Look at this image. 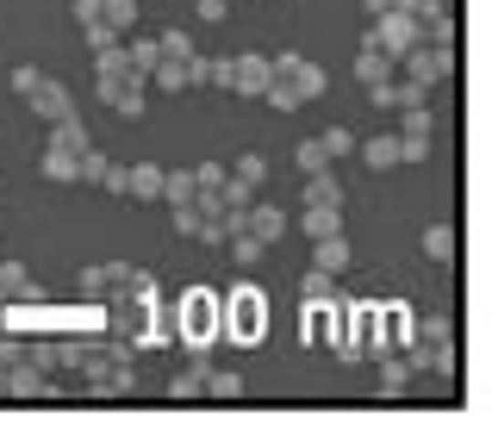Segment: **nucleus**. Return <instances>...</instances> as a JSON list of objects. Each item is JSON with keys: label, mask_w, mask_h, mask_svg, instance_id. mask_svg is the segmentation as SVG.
<instances>
[{"label": "nucleus", "mask_w": 492, "mask_h": 436, "mask_svg": "<svg viewBox=\"0 0 492 436\" xmlns=\"http://www.w3.org/2000/svg\"><path fill=\"white\" fill-rule=\"evenodd\" d=\"M262 330H268V293L262 287H231L218 299V337H231V343H262Z\"/></svg>", "instance_id": "obj_1"}, {"label": "nucleus", "mask_w": 492, "mask_h": 436, "mask_svg": "<svg viewBox=\"0 0 492 436\" xmlns=\"http://www.w3.org/2000/svg\"><path fill=\"white\" fill-rule=\"evenodd\" d=\"M81 293L88 299H100V293H131L143 306H156V275H143V268H125V262H94V268H81Z\"/></svg>", "instance_id": "obj_2"}, {"label": "nucleus", "mask_w": 492, "mask_h": 436, "mask_svg": "<svg viewBox=\"0 0 492 436\" xmlns=\"http://www.w3.org/2000/svg\"><path fill=\"white\" fill-rule=\"evenodd\" d=\"M175 330H181V343H187V349H212V343H218V293H212V287L181 293Z\"/></svg>", "instance_id": "obj_3"}, {"label": "nucleus", "mask_w": 492, "mask_h": 436, "mask_svg": "<svg viewBox=\"0 0 492 436\" xmlns=\"http://www.w3.org/2000/svg\"><path fill=\"white\" fill-rule=\"evenodd\" d=\"M268 81H287L299 100H318V94L330 88V75L318 69L312 57H299V50H275V57H268Z\"/></svg>", "instance_id": "obj_4"}, {"label": "nucleus", "mask_w": 492, "mask_h": 436, "mask_svg": "<svg viewBox=\"0 0 492 436\" xmlns=\"http://www.w3.org/2000/svg\"><path fill=\"white\" fill-rule=\"evenodd\" d=\"M399 69H405V81H418V88H436V81H449V69H455V50H436V44H412L405 57H399Z\"/></svg>", "instance_id": "obj_5"}, {"label": "nucleus", "mask_w": 492, "mask_h": 436, "mask_svg": "<svg viewBox=\"0 0 492 436\" xmlns=\"http://www.w3.org/2000/svg\"><path fill=\"white\" fill-rule=\"evenodd\" d=\"M100 100L119 119H138L150 100H143V75H131V69H119V75H100Z\"/></svg>", "instance_id": "obj_6"}, {"label": "nucleus", "mask_w": 492, "mask_h": 436, "mask_svg": "<svg viewBox=\"0 0 492 436\" xmlns=\"http://www.w3.org/2000/svg\"><path fill=\"white\" fill-rule=\"evenodd\" d=\"M6 400L50 405V400H63V393H57V387H50V374H37L32 362H13V368H6Z\"/></svg>", "instance_id": "obj_7"}, {"label": "nucleus", "mask_w": 492, "mask_h": 436, "mask_svg": "<svg viewBox=\"0 0 492 436\" xmlns=\"http://www.w3.org/2000/svg\"><path fill=\"white\" fill-rule=\"evenodd\" d=\"M368 37H374V44H381V50H387L393 63H399V57H405V50H412V44H418V26H412V19H405V13H381V19H374V26H368Z\"/></svg>", "instance_id": "obj_8"}, {"label": "nucleus", "mask_w": 492, "mask_h": 436, "mask_svg": "<svg viewBox=\"0 0 492 436\" xmlns=\"http://www.w3.org/2000/svg\"><path fill=\"white\" fill-rule=\"evenodd\" d=\"M225 88H231V94H249V100H262V88H268V57H262V50H249V57H231V75H225Z\"/></svg>", "instance_id": "obj_9"}, {"label": "nucleus", "mask_w": 492, "mask_h": 436, "mask_svg": "<svg viewBox=\"0 0 492 436\" xmlns=\"http://www.w3.org/2000/svg\"><path fill=\"white\" fill-rule=\"evenodd\" d=\"M237 224H244L262 250H275V244H281V231H287V213H281V206H268V200H249V213L237 218Z\"/></svg>", "instance_id": "obj_10"}, {"label": "nucleus", "mask_w": 492, "mask_h": 436, "mask_svg": "<svg viewBox=\"0 0 492 436\" xmlns=\"http://www.w3.org/2000/svg\"><path fill=\"white\" fill-rule=\"evenodd\" d=\"M355 81H361V88H374V81H393V57L387 50H381V44H374V37H361V44H355Z\"/></svg>", "instance_id": "obj_11"}, {"label": "nucleus", "mask_w": 492, "mask_h": 436, "mask_svg": "<svg viewBox=\"0 0 492 436\" xmlns=\"http://www.w3.org/2000/svg\"><path fill=\"white\" fill-rule=\"evenodd\" d=\"M32 112H37V119H50V125H57V119H69V112H75V94L63 88V81H50V75H44V81L32 88Z\"/></svg>", "instance_id": "obj_12"}, {"label": "nucleus", "mask_w": 492, "mask_h": 436, "mask_svg": "<svg viewBox=\"0 0 492 436\" xmlns=\"http://www.w3.org/2000/svg\"><path fill=\"white\" fill-rule=\"evenodd\" d=\"M206 368H212V356H206V349H194V362H187V374H175V380H169V400H175V405H194V400H206Z\"/></svg>", "instance_id": "obj_13"}, {"label": "nucleus", "mask_w": 492, "mask_h": 436, "mask_svg": "<svg viewBox=\"0 0 492 436\" xmlns=\"http://www.w3.org/2000/svg\"><path fill=\"white\" fill-rule=\"evenodd\" d=\"M131 387H138V374H131V368H100V374H88V393H94V405L131 400Z\"/></svg>", "instance_id": "obj_14"}, {"label": "nucleus", "mask_w": 492, "mask_h": 436, "mask_svg": "<svg viewBox=\"0 0 492 436\" xmlns=\"http://www.w3.org/2000/svg\"><path fill=\"white\" fill-rule=\"evenodd\" d=\"M350 325H355V343H361V356H387V349H393L387 318H381V312H368V306H361V312H350Z\"/></svg>", "instance_id": "obj_15"}, {"label": "nucleus", "mask_w": 492, "mask_h": 436, "mask_svg": "<svg viewBox=\"0 0 492 436\" xmlns=\"http://www.w3.org/2000/svg\"><path fill=\"white\" fill-rule=\"evenodd\" d=\"M119 200H162V169L156 162H138L119 175Z\"/></svg>", "instance_id": "obj_16"}, {"label": "nucleus", "mask_w": 492, "mask_h": 436, "mask_svg": "<svg viewBox=\"0 0 492 436\" xmlns=\"http://www.w3.org/2000/svg\"><path fill=\"white\" fill-rule=\"evenodd\" d=\"M350 237L343 231H330V237H312V268H324V275H343L350 268Z\"/></svg>", "instance_id": "obj_17"}, {"label": "nucleus", "mask_w": 492, "mask_h": 436, "mask_svg": "<svg viewBox=\"0 0 492 436\" xmlns=\"http://www.w3.org/2000/svg\"><path fill=\"white\" fill-rule=\"evenodd\" d=\"M0 293H6V299H26V306L44 299V287L26 275V262H0Z\"/></svg>", "instance_id": "obj_18"}, {"label": "nucleus", "mask_w": 492, "mask_h": 436, "mask_svg": "<svg viewBox=\"0 0 492 436\" xmlns=\"http://www.w3.org/2000/svg\"><path fill=\"white\" fill-rule=\"evenodd\" d=\"M225 75H231L225 57H206V50L187 57V88H225Z\"/></svg>", "instance_id": "obj_19"}, {"label": "nucleus", "mask_w": 492, "mask_h": 436, "mask_svg": "<svg viewBox=\"0 0 492 436\" xmlns=\"http://www.w3.org/2000/svg\"><path fill=\"white\" fill-rule=\"evenodd\" d=\"M88 144H94V138H88L81 112H69V119H57V125H50V150H69V156H81Z\"/></svg>", "instance_id": "obj_20"}, {"label": "nucleus", "mask_w": 492, "mask_h": 436, "mask_svg": "<svg viewBox=\"0 0 492 436\" xmlns=\"http://www.w3.org/2000/svg\"><path fill=\"white\" fill-rule=\"evenodd\" d=\"M374 362H381V393H387V400H399V393H405V387H412V362H405V356H374Z\"/></svg>", "instance_id": "obj_21"}, {"label": "nucleus", "mask_w": 492, "mask_h": 436, "mask_svg": "<svg viewBox=\"0 0 492 436\" xmlns=\"http://www.w3.org/2000/svg\"><path fill=\"white\" fill-rule=\"evenodd\" d=\"M299 224H306V237H330V231H343V206H299Z\"/></svg>", "instance_id": "obj_22"}, {"label": "nucleus", "mask_w": 492, "mask_h": 436, "mask_svg": "<svg viewBox=\"0 0 492 436\" xmlns=\"http://www.w3.org/2000/svg\"><path fill=\"white\" fill-rule=\"evenodd\" d=\"M162 57H156V37H125V69L131 75H143L150 81V69H156Z\"/></svg>", "instance_id": "obj_23"}, {"label": "nucleus", "mask_w": 492, "mask_h": 436, "mask_svg": "<svg viewBox=\"0 0 492 436\" xmlns=\"http://www.w3.org/2000/svg\"><path fill=\"white\" fill-rule=\"evenodd\" d=\"M306 206H343V187H337V175H330V169L306 175Z\"/></svg>", "instance_id": "obj_24"}, {"label": "nucleus", "mask_w": 492, "mask_h": 436, "mask_svg": "<svg viewBox=\"0 0 492 436\" xmlns=\"http://www.w3.org/2000/svg\"><path fill=\"white\" fill-rule=\"evenodd\" d=\"M324 330H330L337 362H361V343H355V325H350V318H324Z\"/></svg>", "instance_id": "obj_25"}, {"label": "nucleus", "mask_w": 492, "mask_h": 436, "mask_svg": "<svg viewBox=\"0 0 492 436\" xmlns=\"http://www.w3.org/2000/svg\"><path fill=\"white\" fill-rule=\"evenodd\" d=\"M194 193H200V182H194V169H175V175L162 169V200H169V206H187Z\"/></svg>", "instance_id": "obj_26"}, {"label": "nucleus", "mask_w": 492, "mask_h": 436, "mask_svg": "<svg viewBox=\"0 0 492 436\" xmlns=\"http://www.w3.org/2000/svg\"><path fill=\"white\" fill-rule=\"evenodd\" d=\"M206 400H244V380L231 374V368H206Z\"/></svg>", "instance_id": "obj_27"}, {"label": "nucleus", "mask_w": 492, "mask_h": 436, "mask_svg": "<svg viewBox=\"0 0 492 436\" xmlns=\"http://www.w3.org/2000/svg\"><path fill=\"white\" fill-rule=\"evenodd\" d=\"M156 57H162V63H187V57H194V37L175 32V26H169V32H156Z\"/></svg>", "instance_id": "obj_28"}, {"label": "nucleus", "mask_w": 492, "mask_h": 436, "mask_svg": "<svg viewBox=\"0 0 492 436\" xmlns=\"http://www.w3.org/2000/svg\"><path fill=\"white\" fill-rule=\"evenodd\" d=\"M225 244H231V262H237V268H256V262H262V244H256V237H249L244 224H237V231H231V237H225Z\"/></svg>", "instance_id": "obj_29"}, {"label": "nucleus", "mask_w": 492, "mask_h": 436, "mask_svg": "<svg viewBox=\"0 0 492 436\" xmlns=\"http://www.w3.org/2000/svg\"><path fill=\"white\" fill-rule=\"evenodd\" d=\"M361 162H368V169H393V162H399V138H368V144H361Z\"/></svg>", "instance_id": "obj_30"}, {"label": "nucleus", "mask_w": 492, "mask_h": 436, "mask_svg": "<svg viewBox=\"0 0 492 436\" xmlns=\"http://www.w3.org/2000/svg\"><path fill=\"white\" fill-rule=\"evenodd\" d=\"M424 255H430V262H449V255H455V231H449V224H430V231H424Z\"/></svg>", "instance_id": "obj_31"}, {"label": "nucleus", "mask_w": 492, "mask_h": 436, "mask_svg": "<svg viewBox=\"0 0 492 436\" xmlns=\"http://www.w3.org/2000/svg\"><path fill=\"white\" fill-rule=\"evenodd\" d=\"M106 169H112V162H106V156H100L94 144L75 156V182H94V187H100V182H106Z\"/></svg>", "instance_id": "obj_32"}, {"label": "nucleus", "mask_w": 492, "mask_h": 436, "mask_svg": "<svg viewBox=\"0 0 492 436\" xmlns=\"http://www.w3.org/2000/svg\"><path fill=\"white\" fill-rule=\"evenodd\" d=\"M430 125H436L430 100H412V107H405V131H399V138H430Z\"/></svg>", "instance_id": "obj_33"}, {"label": "nucleus", "mask_w": 492, "mask_h": 436, "mask_svg": "<svg viewBox=\"0 0 492 436\" xmlns=\"http://www.w3.org/2000/svg\"><path fill=\"white\" fill-rule=\"evenodd\" d=\"M150 81H156L162 94H187V63H156V69H150Z\"/></svg>", "instance_id": "obj_34"}, {"label": "nucleus", "mask_w": 492, "mask_h": 436, "mask_svg": "<svg viewBox=\"0 0 492 436\" xmlns=\"http://www.w3.org/2000/svg\"><path fill=\"white\" fill-rule=\"evenodd\" d=\"M299 299H306V306H324V299H337V293H330V275H324V268H312V275L299 281Z\"/></svg>", "instance_id": "obj_35"}, {"label": "nucleus", "mask_w": 492, "mask_h": 436, "mask_svg": "<svg viewBox=\"0 0 492 436\" xmlns=\"http://www.w3.org/2000/svg\"><path fill=\"white\" fill-rule=\"evenodd\" d=\"M262 100H268L275 112H299V107H306V100H299V94H293L287 81H268V88H262Z\"/></svg>", "instance_id": "obj_36"}, {"label": "nucleus", "mask_w": 492, "mask_h": 436, "mask_svg": "<svg viewBox=\"0 0 492 436\" xmlns=\"http://www.w3.org/2000/svg\"><path fill=\"white\" fill-rule=\"evenodd\" d=\"M237 182H244V187H262V182H268V162H262L256 150H244V156H237Z\"/></svg>", "instance_id": "obj_37"}, {"label": "nucleus", "mask_w": 492, "mask_h": 436, "mask_svg": "<svg viewBox=\"0 0 492 436\" xmlns=\"http://www.w3.org/2000/svg\"><path fill=\"white\" fill-rule=\"evenodd\" d=\"M293 156H299V169H306V175H318V169H330V150L318 144V138H306V144L293 150Z\"/></svg>", "instance_id": "obj_38"}, {"label": "nucleus", "mask_w": 492, "mask_h": 436, "mask_svg": "<svg viewBox=\"0 0 492 436\" xmlns=\"http://www.w3.org/2000/svg\"><path fill=\"white\" fill-rule=\"evenodd\" d=\"M44 175L50 182H75V156L69 150H44Z\"/></svg>", "instance_id": "obj_39"}, {"label": "nucleus", "mask_w": 492, "mask_h": 436, "mask_svg": "<svg viewBox=\"0 0 492 436\" xmlns=\"http://www.w3.org/2000/svg\"><path fill=\"white\" fill-rule=\"evenodd\" d=\"M26 362H32L37 374H57V368H63V356H57L50 343H26Z\"/></svg>", "instance_id": "obj_40"}, {"label": "nucleus", "mask_w": 492, "mask_h": 436, "mask_svg": "<svg viewBox=\"0 0 492 436\" xmlns=\"http://www.w3.org/2000/svg\"><path fill=\"white\" fill-rule=\"evenodd\" d=\"M412 312H387V337H393V349H405V343H412Z\"/></svg>", "instance_id": "obj_41"}, {"label": "nucleus", "mask_w": 492, "mask_h": 436, "mask_svg": "<svg viewBox=\"0 0 492 436\" xmlns=\"http://www.w3.org/2000/svg\"><path fill=\"white\" fill-rule=\"evenodd\" d=\"M94 69H100V75H119V69H125V44H106V50H94Z\"/></svg>", "instance_id": "obj_42"}, {"label": "nucleus", "mask_w": 492, "mask_h": 436, "mask_svg": "<svg viewBox=\"0 0 492 436\" xmlns=\"http://www.w3.org/2000/svg\"><path fill=\"white\" fill-rule=\"evenodd\" d=\"M318 144L330 150V162H337V156H350V150H355V138H350V131H343V125H330V131H324Z\"/></svg>", "instance_id": "obj_43"}, {"label": "nucleus", "mask_w": 492, "mask_h": 436, "mask_svg": "<svg viewBox=\"0 0 492 436\" xmlns=\"http://www.w3.org/2000/svg\"><path fill=\"white\" fill-rule=\"evenodd\" d=\"M37 81H44V69L19 63V69H13V94H19V100H32V88H37Z\"/></svg>", "instance_id": "obj_44"}, {"label": "nucleus", "mask_w": 492, "mask_h": 436, "mask_svg": "<svg viewBox=\"0 0 492 436\" xmlns=\"http://www.w3.org/2000/svg\"><path fill=\"white\" fill-rule=\"evenodd\" d=\"M194 182H200V193H218V187H225V162H200Z\"/></svg>", "instance_id": "obj_45"}, {"label": "nucleus", "mask_w": 492, "mask_h": 436, "mask_svg": "<svg viewBox=\"0 0 492 436\" xmlns=\"http://www.w3.org/2000/svg\"><path fill=\"white\" fill-rule=\"evenodd\" d=\"M412 337H424V343H455V325H449V318H430V325L412 330Z\"/></svg>", "instance_id": "obj_46"}, {"label": "nucleus", "mask_w": 492, "mask_h": 436, "mask_svg": "<svg viewBox=\"0 0 492 436\" xmlns=\"http://www.w3.org/2000/svg\"><path fill=\"white\" fill-rule=\"evenodd\" d=\"M169 213H175V231H181V237H194V231H200V206H194V200H187V206H169Z\"/></svg>", "instance_id": "obj_47"}, {"label": "nucleus", "mask_w": 492, "mask_h": 436, "mask_svg": "<svg viewBox=\"0 0 492 436\" xmlns=\"http://www.w3.org/2000/svg\"><path fill=\"white\" fill-rule=\"evenodd\" d=\"M106 19V0H75V26H100Z\"/></svg>", "instance_id": "obj_48"}, {"label": "nucleus", "mask_w": 492, "mask_h": 436, "mask_svg": "<svg viewBox=\"0 0 492 436\" xmlns=\"http://www.w3.org/2000/svg\"><path fill=\"white\" fill-rule=\"evenodd\" d=\"M430 156V138H399V162H424Z\"/></svg>", "instance_id": "obj_49"}, {"label": "nucleus", "mask_w": 492, "mask_h": 436, "mask_svg": "<svg viewBox=\"0 0 492 436\" xmlns=\"http://www.w3.org/2000/svg\"><path fill=\"white\" fill-rule=\"evenodd\" d=\"M81 32H88V44H94V50H106V44H119V37H125V32H112L106 19H100V26H81Z\"/></svg>", "instance_id": "obj_50"}, {"label": "nucleus", "mask_w": 492, "mask_h": 436, "mask_svg": "<svg viewBox=\"0 0 492 436\" xmlns=\"http://www.w3.org/2000/svg\"><path fill=\"white\" fill-rule=\"evenodd\" d=\"M13 362H26V343L19 337H0V368H13Z\"/></svg>", "instance_id": "obj_51"}, {"label": "nucleus", "mask_w": 492, "mask_h": 436, "mask_svg": "<svg viewBox=\"0 0 492 436\" xmlns=\"http://www.w3.org/2000/svg\"><path fill=\"white\" fill-rule=\"evenodd\" d=\"M231 13V0H200V19H225Z\"/></svg>", "instance_id": "obj_52"}, {"label": "nucleus", "mask_w": 492, "mask_h": 436, "mask_svg": "<svg viewBox=\"0 0 492 436\" xmlns=\"http://www.w3.org/2000/svg\"><path fill=\"white\" fill-rule=\"evenodd\" d=\"M361 13H368V19H381V13H393V0H361Z\"/></svg>", "instance_id": "obj_53"}, {"label": "nucleus", "mask_w": 492, "mask_h": 436, "mask_svg": "<svg viewBox=\"0 0 492 436\" xmlns=\"http://www.w3.org/2000/svg\"><path fill=\"white\" fill-rule=\"evenodd\" d=\"M0 400H6V368H0Z\"/></svg>", "instance_id": "obj_54"}]
</instances>
